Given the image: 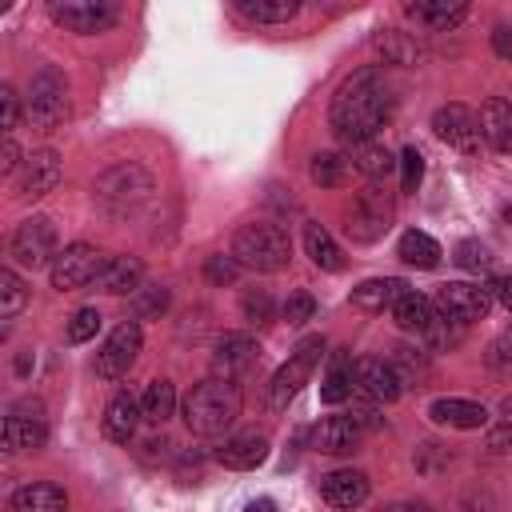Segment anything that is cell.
<instances>
[{
  "instance_id": "26",
  "label": "cell",
  "mask_w": 512,
  "mask_h": 512,
  "mask_svg": "<svg viewBox=\"0 0 512 512\" xmlns=\"http://www.w3.org/2000/svg\"><path fill=\"white\" fill-rule=\"evenodd\" d=\"M404 292H408V284L400 276H372V280L352 288V304L364 312H384V308H396V300Z\"/></svg>"
},
{
  "instance_id": "43",
  "label": "cell",
  "mask_w": 512,
  "mask_h": 512,
  "mask_svg": "<svg viewBox=\"0 0 512 512\" xmlns=\"http://www.w3.org/2000/svg\"><path fill=\"white\" fill-rule=\"evenodd\" d=\"M312 316H316V300H312L308 292H292V296L284 300V320H288V324L300 328V324H308Z\"/></svg>"
},
{
  "instance_id": "45",
  "label": "cell",
  "mask_w": 512,
  "mask_h": 512,
  "mask_svg": "<svg viewBox=\"0 0 512 512\" xmlns=\"http://www.w3.org/2000/svg\"><path fill=\"white\" fill-rule=\"evenodd\" d=\"M0 108H4V136H12L16 132V124H20V96L12 92V84H4L0 88Z\"/></svg>"
},
{
  "instance_id": "16",
  "label": "cell",
  "mask_w": 512,
  "mask_h": 512,
  "mask_svg": "<svg viewBox=\"0 0 512 512\" xmlns=\"http://www.w3.org/2000/svg\"><path fill=\"white\" fill-rule=\"evenodd\" d=\"M356 392L376 400V404H392L404 392V372L392 360L364 356V360H356Z\"/></svg>"
},
{
  "instance_id": "37",
  "label": "cell",
  "mask_w": 512,
  "mask_h": 512,
  "mask_svg": "<svg viewBox=\"0 0 512 512\" xmlns=\"http://www.w3.org/2000/svg\"><path fill=\"white\" fill-rule=\"evenodd\" d=\"M484 448H488V452H508V448H512V396L500 400V408H496V424H492Z\"/></svg>"
},
{
  "instance_id": "10",
  "label": "cell",
  "mask_w": 512,
  "mask_h": 512,
  "mask_svg": "<svg viewBox=\"0 0 512 512\" xmlns=\"http://www.w3.org/2000/svg\"><path fill=\"white\" fill-rule=\"evenodd\" d=\"M48 16L76 36H92V32H108L120 20V8L112 0H52Z\"/></svg>"
},
{
  "instance_id": "39",
  "label": "cell",
  "mask_w": 512,
  "mask_h": 512,
  "mask_svg": "<svg viewBox=\"0 0 512 512\" xmlns=\"http://www.w3.org/2000/svg\"><path fill=\"white\" fill-rule=\"evenodd\" d=\"M420 180H424V156H420L416 144H408V148L400 152V188H404V192H416Z\"/></svg>"
},
{
  "instance_id": "22",
  "label": "cell",
  "mask_w": 512,
  "mask_h": 512,
  "mask_svg": "<svg viewBox=\"0 0 512 512\" xmlns=\"http://www.w3.org/2000/svg\"><path fill=\"white\" fill-rule=\"evenodd\" d=\"M320 496L332 508H360L368 500V476L360 468H336V472L320 476Z\"/></svg>"
},
{
  "instance_id": "20",
  "label": "cell",
  "mask_w": 512,
  "mask_h": 512,
  "mask_svg": "<svg viewBox=\"0 0 512 512\" xmlns=\"http://www.w3.org/2000/svg\"><path fill=\"white\" fill-rule=\"evenodd\" d=\"M428 416H432V424L456 428V432H472V428H484V424H488V408L476 404V400H460V396H440V400H432Z\"/></svg>"
},
{
  "instance_id": "51",
  "label": "cell",
  "mask_w": 512,
  "mask_h": 512,
  "mask_svg": "<svg viewBox=\"0 0 512 512\" xmlns=\"http://www.w3.org/2000/svg\"><path fill=\"white\" fill-rule=\"evenodd\" d=\"M380 512H424V508H416V504H388V508H380Z\"/></svg>"
},
{
  "instance_id": "52",
  "label": "cell",
  "mask_w": 512,
  "mask_h": 512,
  "mask_svg": "<svg viewBox=\"0 0 512 512\" xmlns=\"http://www.w3.org/2000/svg\"><path fill=\"white\" fill-rule=\"evenodd\" d=\"M504 220H508V224H512V204H508V208H504Z\"/></svg>"
},
{
  "instance_id": "12",
  "label": "cell",
  "mask_w": 512,
  "mask_h": 512,
  "mask_svg": "<svg viewBox=\"0 0 512 512\" xmlns=\"http://www.w3.org/2000/svg\"><path fill=\"white\" fill-rule=\"evenodd\" d=\"M140 344H144L140 324H136V320H120V324L108 332V340L100 344V352H96V376H100V380H120V376H128L132 364H136V356H140Z\"/></svg>"
},
{
  "instance_id": "7",
  "label": "cell",
  "mask_w": 512,
  "mask_h": 512,
  "mask_svg": "<svg viewBox=\"0 0 512 512\" xmlns=\"http://www.w3.org/2000/svg\"><path fill=\"white\" fill-rule=\"evenodd\" d=\"M320 356H324V336H304V340L296 344V352L272 372V384H268V408L284 412V408L292 404V396L308 384V376H312V368L320 364Z\"/></svg>"
},
{
  "instance_id": "34",
  "label": "cell",
  "mask_w": 512,
  "mask_h": 512,
  "mask_svg": "<svg viewBox=\"0 0 512 512\" xmlns=\"http://www.w3.org/2000/svg\"><path fill=\"white\" fill-rule=\"evenodd\" d=\"M24 304H28V288H24V280H20L12 268H0V316L12 320Z\"/></svg>"
},
{
  "instance_id": "41",
  "label": "cell",
  "mask_w": 512,
  "mask_h": 512,
  "mask_svg": "<svg viewBox=\"0 0 512 512\" xmlns=\"http://www.w3.org/2000/svg\"><path fill=\"white\" fill-rule=\"evenodd\" d=\"M240 308H244V316H248L252 324H268V320H272V296H268L264 288H248V292L240 296Z\"/></svg>"
},
{
  "instance_id": "48",
  "label": "cell",
  "mask_w": 512,
  "mask_h": 512,
  "mask_svg": "<svg viewBox=\"0 0 512 512\" xmlns=\"http://www.w3.org/2000/svg\"><path fill=\"white\" fill-rule=\"evenodd\" d=\"M496 296H500V304L512 312V280H504V284H496Z\"/></svg>"
},
{
  "instance_id": "6",
  "label": "cell",
  "mask_w": 512,
  "mask_h": 512,
  "mask_svg": "<svg viewBox=\"0 0 512 512\" xmlns=\"http://www.w3.org/2000/svg\"><path fill=\"white\" fill-rule=\"evenodd\" d=\"M28 120L40 132H52L68 120V80L60 68L44 64L28 84Z\"/></svg>"
},
{
  "instance_id": "13",
  "label": "cell",
  "mask_w": 512,
  "mask_h": 512,
  "mask_svg": "<svg viewBox=\"0 0 512 512\" xmlns=\"http://www.w3.org/2000/svg\"><path fill=\"white\" fill-rule=\"evenodd\" d=\"M432 304H436L440 316H448V320H456V324H472V320L488 316V308H492V288L468 284V280H448V284L436 288V300H432Z\"/></svg>"
},
{
  "instance_id": "44",
  "label": "cell",
  "mask_w": 512,
  "mask_h": 512,
  "mask_svg": "<svg viewBox=\"0 0 512 512\" xmlns=\"http://www.w3.org/2000/svg\"><path fill=\"white\" fill-rule=\"evenodd\" d=\"M236 272H240V264L232 260V252H228V256H208V264H204V276H208L212 284H232Z\"/></svg>"
},
{
  "instance_id": "23",
  "label": "cell",
  "mask_w": 512,
  "mask_h": 512,
  "mask_svg": "<svg viewBox=\"0 0 512 512\" xmlns=\"http://www.w3.org/2000/svg\"><path fill=\"white\" fill-rule=\"evenodd\" d=\"M140 280H144L140 256H108L100 276H96V288L108 292V296H128V292L140 288Z\"/></svg>"
},
{
  "instance_id": "19",
  "label": "cell",
  "mask_w": 512,
  "mask_h": 512,
  "mask_svg": "<svg viewBox=\"0 0 512 512\" xmlns=\"http://www.w3.org/2000/svg\"><path fill=\"white\" fill-rule=\"evenodd\" d=\"M216 460L232 472H248L256 464L268 460V436L264 432H232L220 448H216Z\"/></svg>"
},
{
  "instance_id": "21",
  "label": "cell",
  "mask_w": 512,
  "mask_h": 512,
  "mask_svg": "<svg viewBox=\"0 0 512 512\" xmlns=\"http://www.w3.org/2000/svg\"><path fill=\"white\" fill-rule=\"evenodd\" d=\"M140 420H144V408H140V400H136L132 392H116V396L108 400V408H104V420H100V428H104V436H108L112 444H128V440L136 436Z\"/></svg>"
},
{
  "instance_id": "35",
  "label": "cell",
  "mask_w": 512,
  "mask_h": 512,
  "mask_svg": "<svg viewBox=\"0 0 512 512\" xmlns=\"http://www.w3.org/2000/svg\"><path fill=\"white\" fill-rule=\"evenodd\" d=\"M308 176H312V184H320V188H336V184L344 180V160H340L336 152H316L312 164H308Z\"/></svg>"
},
{
  "instance_id": "27",
  "label": "cell",
  "mask_w": 512,
  "mask_h": 512,
  "mask_svg": "<svg viewBox=\"0 0 512 512\" xmlns=\"http://www.w3.org/2000/svg\"><path fill=\"white\" fill-rule=\"evenodd\" d=\"M304 252H308V260H312L316 268H324V272H340V268H344V252H340V244L332 240V232H328L320 220H308V224H304Z\"/></svg>"
},
{
  "instance_id": "29",
  "label": "cell",
  "mask_w": 512,
  "mask_h": 512,
  "mask_svg": "<svg viewBox=\"0 0 512 512\" xmlns=\"http://www.w3.org/2000/svg\"><path fill=\"white\" fill-rule=\"evenodd\" d=\"M232 8L252 24H288L300 12V0H232Z\"/></svg>"
},
{
  "instance_id": "3",
  "label": "cell",
  "mask_w": 512,
  "mask_h": 512,
  "mask_svg": "<svg viewBox=\"0 0 512 512\" xmlns=\"http://www.w3.org/2000/svg\"><path fill=\"white\" fill-rule=\"evenodd\" d=\"M156 192V180L144 164L136 160H124V164H112L108 172L96 176L92 184V200L96 208H104L108 216H136Z\"/></svg>"
},
{
  "instance_id": "25",
  "label": "cell",
  "mask_w": 512,
  "mask_h": 512,
  "mask_svg": "<svg viewBox=\"0 0 512 512\" xmlns=\"http://www.w3.org/2000/svg\"><path fill=\"white\" fill-rule=\"evenodd\" d=\"M476 120H480V136L496 152H512V100H504V96L484 100V108H480Z\"/></svg>"
},
{
  "instance_id": "32",
  "label": "cell",
  "mask_w": 512,
  "mask_h": 512,
  "mask_svg": "<svg viewBox=\"0 0 512 512\" xmlns=\"http://www.w3.org/2000/svg\"><path fill=\"white\" fill-rule=\"evenodd\" d=\"M396 256H400L404 264H412V268H436V264H440V244H436L428 232L408 228V232L400 236Z\"/></svg>"
},
{
  "instance_id": "1",
  "label": "cell",
  "mask_w": 512,
  "mask_h": 512,
  "mask_svg": "<svg viewBox=\"0 0 512 512\" xmlns=\"http://www.w3.org/2000/svg\"><path fill=\"white\" fill-rule=\"evenodd\" d=\"M392 120V88L384 80L380 68H356L336 92H332V104H328V124L332 132L360 148L368 140H376V132Z\"/></svg>"
},
{
  "instance_id": "11",
  "label": "cell",
  "mask_w": 512,
  "mask_h": 512,
  "mask_svg": "<svg viewBox=\"0 0 512 512\" xmlns=\"http://www.w3.org/2000/svg\"><path fill=\"white\" fill-rule=\"evenodd\" d=\"M48 440V416L36 396H24L4 416V448L8 452H36Z\"/></svg>"
},
{
  "instance_id": "4",
  "label": "cell",
  "mask_w": 512,
  "mask_h": 512,
  "mask_svg": "<svg viewBox=\"0 0 512 512\" xmlns=\"http://www.w3.org/2000/svg\"><path fill=\"white\" fill-rule=\"evenodd\" d=\"M232 260L252 272H284L292 260V240L272 220H248L232 232Z\"/></svg>"
},
{
  "instance_id": "24",
  "label": "cell",
  "mask_w": 512,
  "mask_h": 512,
  "mask_svg": "<svg viewBox=\"0 0 512 512\" xmlns=\"http://www.w3.org/2000/svg\"><path fill=\"white\" fill-rule=\"evenodd\" d=\"M12 512H68V492L52 480H32L12 492Z\"/></svg>"
},
{
  "instance_id": "46",
  "label": "cell",
  "mask_w": 512,
  "mask_h": 512,
  "mask_svg": "<svg viewBox=\"0 0 512 512\" xmlns=\"http://www.w3.org/2000/svg\"><path fill=\"white\" fill-rule=\"evenodd\" d=\"M24 168V152H20V144L12 140V136H4V152H0V176H12V172H20Z\"/></svg>"
},
{
  "instance_id": "33",
  "label": "cell",
  "mask_w": 512,
  "mask_h": 512,
  "mask_svg": "<svg viewBox=\"0 0 512 512\" xmlns=\"http://www.w3.org/2000/svg\"><path fill=\"white\" fill-rule=\"evenodd\" d=\"M140 408H144V420H152V424H164L172 412H176V384L172 380H152L148 388H144V396H140Z\"/></svg>"
},
{
  "instance_id": "18",
  "label": "cell",
  "mask_w": 512,
  "mask_h": 512,
  "mask_svg": "<svg viewBox=\"0 0 512 512\" xmlns=\"http://www.w3.org/2000/svg\"><path fill=\"white\" fill-rule=\"evenodd\" d=\"M364 440V424L352 416V412H336V416H324L320 428H316V448L328 452V456H352Z\"/></svg>"
},
{
  "instance_id": "14",
  "label": "cell",
  "mask_w": 512,
  "mask_h": 512,
  "mask_svg": "<svg viewBox=\"0 0 512 512\" xmlns=\"http://www.w3.org/2000/svg\"><path fill=\"white\" fill-rule=\"evenodd\" d=\"M432 132H436L448 148H456V152H464V156H476V152H480V140H484L476 112L464 108V104H440V108L432 112Z\"/></svg>"
},
{
  "instance_id": "47",
  "label": "cell",
  "mask_w": 512,
  "mask_h": 512,
  "mask_svg": "<svg viewBox=\"0 0 512 512\" xmlns=\"http://www.w3.org/2000/svg\"><path fill=\"white\" fill-rule=\"evenodd\" d=\"M492 48H496L504 60H512V24H496V32H492Z\"/></svg>"
},
{
  "instance_id": "38",
  "label": "cell",
  "mask_w": 512,
  "mask_h": 512,
  "mask_svg": "<svg viewBox=\"0 0 512 512\" xmlns=\"http://www.w3.org/2000/svg\"><path fill=\"white\" fill-rule=\"evenodd\" d=\"M132 296H136V300H132L136 316H160V312L168 308V288H164V284H140Z\"/></svg>"
},
{
  "instance_id": "2",
  "label": "cell",
  "mask_w": 512,
  "mask_h": 512,
  "mask_svg": "<svg viewBox=\"0 0 512 512\" xmlns=\"http://www.w3.org/2000/svg\"><path fill=\"white\" fill-rule=\"evenodd\" d=\"M244 392L228 376H208L184 396V424L192 436H220L236 424Z\"/></svg>"
},
{
  "instance_id": "30",
  "label": "cell",
  "mask_w": 512,
  "mask_h": 512,
  "mask_svg": "<svg viewBox=\"0 0 512 512\" xmlns=\"http://www.w3.org/2000/svg\"><path fill=\"white\" fill-rule=\"evenodd\" d=\"M408 16L420 20V24H428L432 32H448V28H456L468 16V8L464 4H448V0H436V4L416 0V4H408Z\"/></svg>"
},
{
  "instance_id": "50",
  "label": "cell",
  "mask_w": 512,
  "mask_h": 512,
  "mask_svg": "<svg viewBox=\"0 0 512 512\" xmlns=\"http://www.w3.org/2000/svg\"><path fill=\"white\" fill-rule=\"evenodd\" d=\"M28 368H32V356L20 352V356H16V376H28Z\"/></svg>"
},
{
  "instance_id": "40",
  "label": "cell",
  "mask_w": 512,
  "mask_h": 512,
  "mask_svg": "<svg viewBox=\"0 0 512 512\" xmlns=\"http://www.w3.org/2000/svg\"><path fill=\"white\" fill-rule=\"evenodd\" d=\"M452 260H456L464 272H484V268L492 264V256H488V248H484L480 240H460Z\"/></svg>"
},
{
  "instance_id": "42",
  "label": "cell",
  "mask_w": 512,
  "mask_h": 512,
  "mask_svg": "<svg viewBox=\"0 0 512 512\" xmlns=\"http://www.w3.org/2000/svg\"><path fill=\"white\" fill-rule=\"evenodd\" d=\"M376 48H380L384 60H392V64H412V60H416V48L404 44L400 32H384V36H376Z\"/></svg>"
},
{
  "instance_id": "17",
  "label": "cell",
  "mask_w": 512,
  "mask_h": 512,
  "mask_svg": "<svg viewBox=\"0 0 512 512\" xmlns=\"http://www.w3.org/2000/svg\"><path fill=\"white\" fill-rule=\"evenodd\" d=\"M256 360H260V344L248 332H224L212 344V376H228L232 380V376L248 372Z\"/></svg>"
},
{
  "instance_id": "15",
  "label": "cell",
  "mask_w": 512,
  "mask_h": 512,
  "mask_svg": "<svg viewBox=\"0 0 512 512\" xmlns=\"http://www.w3.org/2000/svg\"><path fill=\"white\" fill-rule=\"evenodd\" d=\"M60 152L56 148H36L24 156V168L16 172V196L20 200H40L60 184Z\"/></svg>"
},
{
  "instance_id": "5",
  "label": "cell",
  "mask_w": 512,
  "mask_h": 512,
  "mask_svg": "<svg viewBox=\"0 0 512 512\" xmlns=\"http://www.w3.org/2000/svg\"><path fill=\"white\" fill-rule=\"evenodd\" d=\"M392 216H396L392 192H384L380 184H368L364 192L352 196V204L344 212V228L356 244H376L392 228Z\"/></svg>"
},
{
  "instance_id": "28",
  "label": "cell",
  "mask_w": 512,
  "mask_h": 512,
  "mask_svg": "<svg viewBox=\"0 0 512 512\" xmlns=\"http://www.w3.org/2000/svg\"><path fill=\"white\" fill-rule=\"evenodd\" d=\"M352 392H356V364H352L348 352H332L328 376L320 380V400L324 404H344Z\"/></svg>"
},
{
  "instance_id": "9",
  "label": "cell",
  "mask_w": 512,
  "mask_h": 512,
  "mask_svg": "<svg viewBox=\"0 0 512 512\" xmlns=\"http://www.w3.org/2000/svg\"><path fill=\"white\" fill-rule=\"evenodd\" d=\"M104 260H108V256H104L96 244H84V240L60 248V256H56L52 268H48L52 288H60V292H76V288H84V284H96Z\"/></svg>"
},
{
  "instance_id": "36",
  "label": "cell",
  "mask_w": 512,
  "mask_h": 512,
  "mask_svg": "<svg viewBox=\"0 0 512 512\" xmlns=\"http://www.w3.org/2000/svg\"><path fill=\"white\" fill-rule=\"evenodd\" d=\"M96 332H100V312H96V308H76V312L68 316L64 340H68V344H84V340H92Z\"/></svg>"
},
{
  "instance_id": "31",
  "label": "cell",
  "mask_w": 512,
  "mask_h": 512,
  "mask_svg": "<svg viewBox=\"0 0 512 512\" xmlns=\"http://www.w3.org/2000/svg\"><path fill=\"white\" fill-rule=\"evenodd\" d=\"M400 160L384 148V144H376V140H368V144H360V148H352V168L360 172V176H368L372 184H380L392 168H396Z\"/></svg>"
},
{
  "instance_id": "49",
  "label": "cell",
  "mask_w": 512,
  "mask_h": 512,
  "mask_svg": "<svg viewBox=\"0 0 512 512\" xmlns=\"http://www.w3.org/2000/svg\"><path fill=\"white\" fill-rule=\"evenodd\" d=\"M244 512H276V504H272V500L264 496V500H252V504H248Z\"/></svg>"
},
{
  "instance_id": "8",
  "label": "cell",
  "mask_w": 512,
  "mask_h": 512,
  "mask_svg": "<svg viewBox=\"0 0 512 512\" xmlns=\"http://www.w3.org/2000/svg\"><path fill=\"white\" fill-rule=\"evenodd\" d=\"M8 256L20 268H52V260L60 256V232L48 216H28L16 224L12 240H8Z\"/></svg>"
}]
</instances>
